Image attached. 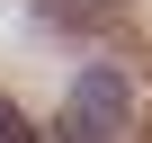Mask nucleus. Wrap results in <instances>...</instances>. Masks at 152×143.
I'll list each match as a JSON object with an SVG mask.
<instances>
[{
    "instance_id": "f257e3e1",
    "label": "nucleus",
    "mask_w": 152,
    "mask_h": 143,
    "mask_svg": "<svg viewBox=\"0 0 152 143\" xmlns=\"http://www.w3.org/2000/svg\"><path fill=\"white\" fill-rule=\"evenodd\" d=\"M134 134V90H125V72L90 63L81 81H72L63 98V143H125Z\"/></svg>"
},
{
    "instance_id": "f03ea898",
    "label": "nucleus",
    "mask_w": 152,
    "mask_h": 143,
    "mask_svg": "<svg viewBox=\"0 0 152 143\" xmlns=\"http://www.w3.org/2000/svg\"><path fill=\"white\" fill-rule=\"evenodd\" d=\"M0 143H18V116H9V107H0Z\"/></svg>"
}]
</instances>
